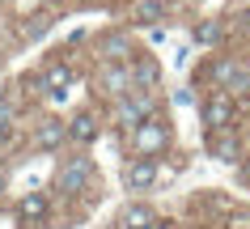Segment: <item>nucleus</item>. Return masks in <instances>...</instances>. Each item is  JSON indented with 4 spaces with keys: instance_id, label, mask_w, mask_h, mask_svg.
<instances>
[{
    "instance_id": "nucleus-13",
    "label": "nucleus",
    "mask_w": 250,
    "mask_h": 229,
    "mask_svg": "<svg viewBox=\"0 0 250 229\" xmlns=\"http://www.w3.org/2000/svg\"><path fill=\"white\" fill-rule=\"evenodd\" d=\"M132 85L136 89H157V64L153 60H132Z\"/></svg>"
},
{
    "instance_id": "nucleus-15",
    "label": "nucleus",
    "mask_w": 250,
    "mask_h": 229,
    "mask_svg": "<svg viewBox=\"0 0 250 229\" xmlns=\"http://www.w3.org/2000/svg\"><path fill=\"white\" fill-rule=\"evenodd\" d=\"M47 208H51V204H47V195H39V191H30L26 200H21V208H17V212L26 216V221H42V216H47Z\"/></svg>"
},
{
    "instance_id": "nucleus-3",
    "label": "nucleus",
    "mask_w": 250,
    "mask_h": 229,
    "mask_svg": "<svg viewBox=\"0 0 250 229\" xmlns=\"http://www.w3.org/2000/svg\"><path fill=\"white\" fill-rule=\"evenodd\" d=\"M212 81L221 85L225 94L246 98V94H250V68L237 64V60H216V64H212Z\"/></svg>"
},
{
    "instance_id": "nucleus-20",
    "label": "nucleus",
    "mask_w": 250,
    "mask_h": 229,
    "mask_svg": "<svg viewBox=\"0 0 250 229\" xmlns=\"http://www.w3.org/2000/svg\"><path fill=\"white\" fill-rule=\"evenodd\" d=\"M153 229H178V225H174V221H157Z\"/></svg>"
},
{
    "instance_id": "nucleus-6",
    "label": "nucleus",
    "mask_w": 250,
    "mask_h": 229,
    "mask_svg": "<svg viewBox=\"0 0 250 229\" xmlns=\"http://www.w3.org/2000/svg\"><path fill=\"white\" fill-rule=\"evenodd\" d=\"M204 123H208V132H229L233 127V94H212L204 102Z\"/></svg>"
},
{
    "instance_id": "nucleus-9",
    "label": "nucleus",
    "mask_w": 250,
    "mask_h": 229,
    "mask_svg": "<svg viewBox=\"0 0 250 229\" xmlns=\"http://www.w3.org/2000/svg\"><path fill=\"white\" fill-rule=\"evenodd\" d=\"M68 140H77V145H93V140H98V119H93L89 110L72 115V123H68Z\"/></svg>"
},
{
    "instance_id": "nucleus-4",
    "label": "nucleus",
    "mask_w": 250,
    "mask_h": 229,
    "mask_svg": "<svg viewBox=\"0 0 250 229\" xmlns=\"http://www.w3.org/2000/svg\"><path fill=\"white\" fill-rule=\"evenodd\" d=\"M170 145V132H166V123L153 115V119H145L140 127L132 132V148L136 157H153V153H161V148Z\"/></svg>"
},
{
    "instance_id": "nucleus-18",
    "label": "nucleus",
    "mask_w": 250,
    "mask_h": 229,
    "mask_svg": "<svg viewBox=\"0 0 250 229\" xmlns=\"http://www.w3.org/2000/svg\"><path fill=\"white\" fill-rule=\"evenodd\" d=\"M9 132H13V110H9L4 102H0V140H4Z\"/></svg>"
},
{
    "instance_id": "nucleus-1",
    "label": "nucleus",
    "mask_w": 250,
    "mask_h": 229,
    "mask_svg": "<svg viewBox=\"0 0 250 229\" xmlns=\"http://www.w3.org/2000/svg\"><path fill=\"white\" fill-rule=\"evenodd\" d=\"M157 115V102H153V94L148 89H132V94L115 98V119L127 127V132H136L145 119H153Z\"/></svg>"
},
{
    "instance_id": "nucleus-16",
    "label": "nucleus",
    "mask_w": 250,
    "mask_h": 229,
    "mask_svg": "<svg viewBox=\"0 0 250 229\" xmlns=\"http://www.w3.org/2000/svg\"><path fill=\"white\" fill-rule=\"evenodd\" d=\"M212 153H216L221 162H233L237 157V140H229L225 132H212Z\"/></svg>"
},
{
    "instance_id": "nucleus-21",
    "label": "nucleus",
    "mask_w": 250,
    "mask_h": 229,
    "mask_svg": "<svg viewBox=\"0 0 250 229\" xmlns=\"http://www.w3.org/2000/svg\"><path fill=\"white\" fill-rule=\"evenodd\" d=\"M4 187H9V178H4V174H0V195H4Z\"/></svg>"
},
{
    "instance_id": "nucleus-2",
    "label": "nucleus",
    "mask_w": 250,
    "mask_h": 229,
    "mask_svg": "<svg viewBox=\"0 0 250 229\" xmlns=\"http://www.w3.org/2000/svg\"><path fill=\"white\" fill-rule=\"evenodd\" d=\"M93 183V162L89 157H64V166L55 170V191H64V195H77Z\"/></svg>"
},
{
    "instance_id": "nucleus-11",
    "label": "nucleus",
    "mask_w": 250,
    "mask_h": 229,
    "mask_svg": "<svg viewBox=\"0 0 250 229\" xmlns=\"http://www.w3.org/2000/svg\"><path fill=\"white\" fill-rule=\"evenodd\" d=\"M68 85H72V68L68 64H51L42 72V89H51V98H64Z\"/></svg>"
},
{
    "instance_id": "nucleus-8",
    "label": "nucleus",
    "mask_w": 250,
    "mask_h": 229,
    "mask_svg": "<svg viewBox=\"0 0 250 229\" xmlns=\"http://www.w3.org/2000/svg\"><path fill=\"white\" fill-rule=\"evenodd\" d=\"M64 140H68V123H60V119H42V123H39V136H34V145H39L42 153H55Z\"/></svg>"
},
{
    "instance_id": "nucleus-17",
    "label": "nucleus",
    "mask_w": 250,
    "mask_h": 229,
    "mask_svg": "<svg viewBox=\"0 0 250 229\" xmlns=\"http://www.w3.org/2000/svg\"><path fill=\"white\" fill-rule=\"evenodd\" d=\"M195 42H204V47L221 42V26H216V21H204V26H195Z\"/></svg>"
},
{
    "instance_id": "nucleus-7",
    "label": "nucleus",
    "mask_w": 250,
    "mask_h": 229,
    "mask_svg": "<svg viewBox=\"0 0 250 229\" xmlns=\"http://www.w3.org/2000/svg\"><path fill=\"white\" fill-rule=\"evenodd\" d=\"M153 183H157V162L153 157H132L123 166V187L127 191H148Z\"/></svg>"
},
{
    "instance_id": "nucleus-10",
    "label": "nucleus",
    "mask_w": 250,
    "mask_h": 229,
    "mask_svg": "<svg viewBox=\"0 0 250 229\" xmlns=\"http://www.w3.org/2000/svg\"><path fill=\"white\" fill-rule=\"evenodd\" d=\"M119 225H123V229H153V225H157V212H153L148 204H132V208H123Z\"/></svg>"
},
{
    "instance_id": "nucleus-12",
    "label": "nucleus",
    "mask_w": 250,
    "mask_h": 229,
    "mask_svg": "<svg viewBox=\"0 0 250 229\" xmlns=\"http://www.w3.org/2000/svg\"><path fill=\"white\" fill-rule=\"evenodd\" d=\"M102 55H106V64H123V60H132V39H127V34H106Z\"/></svg>"
},
{
    "instance_id": "nucleus-14",
    "label": "nucleus",
    "mask_w": 250,
    "mask_h": 229,
    "mask_svg": "<svg viewBox=\"0 0 250 229\" xmlns=\"http://www.w3.org/2000/svg\"><path fill=\"white\" fill-rule=\"evenodd\" d=\"M136 21H145V26L166 21V0H136Z\"/></svg>"
},
{
    "instance_id": "nucleus-5",
    "label": "nucleus",
    "mask_w": 250,
    "mask_h": 229,
    "mask_svg": "<svg viewBox=\"0 0 250 229\" xmlns=\"http://www.w3.org/2000/svg\"><path fill=\"white\" fill-rule=\"evenodd\" d=\"M98 85H102V94H110V98L132 94V89H136V85H132V60H123V64H106L102 72H98Z\"/></svg>"
},
{
    "instance_id": "nucleus-19",
    "label": "nucleus",
    "mask_w": 250,
    "mask_h": 229,
    "mask_svg": "<svg viewBox=\"0 0 250 229\" xmlns=\"http://www.w3.org/2000/svg\"><path fill=\"white\" fill-rule=\"evenodd\" d=\"M47 26H51V21H47V17H39V21L26 30V39H42V34H47Z\"/></svg>"
}]
</instances>
